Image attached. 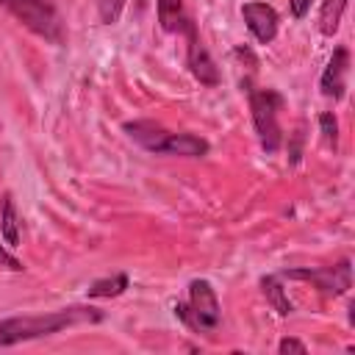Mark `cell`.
I'll list each match as a JSON object with an SVG mask.
<instances>
[{"instance_id":"6da1fadb","label":"cell","mask_w":355,"mask_h":355,"mask_svg":"<svg viewBox=\"0 0 355 355\" xmlns=\"http://www.w3.org/2000/svg\"><path fill=\"white\" fill-rule=\"evenodd\" d=\"M100 319H103V311L92 308V305H72V308H61V311H50V313L0 319V349L42 338V336H53V333H61L75 324H86V322L94 324Z\"/></svg>"},{"instance_id":"7a4b0ae2","label":"cell","mask_w":355,"mask_h":355,"mask_svg":"<svg viewBox=\"0 0 355 355\" xmlns=\"http://www.w3.org/2000/svg\"><path fill=\"white\" fill-rule=\"evenodd\" d=\"M158 22L166 33H175V36H183L186 39V64H189V72L202 83V86H219V69L214 64V58L208 55L202 39H200V31H197V22L189 17L183 0H158Z\"/></svg>"},{"instance_id":"3957f363","label":"cell","mask_w":355,"mask_h":355,"mask_svg":"<svg viewBox=\"0 0 355 355\" xmlns=\"http://www.w3.org/2000/svg\"><path fill=\"white\" fill-rule=\"evenodd\" d=\"M122 130L130 141L153 155H178V158H202L208 155V141L194 133H175L153 119H133L125 122Z\"/></svg>"},{"instance_id":"277c9868","label":"cell","mask_w":355,"mask_h":355,"mask_svg":"<svg viewBox=\"0 0 355 355\" xmlns=\"http://www.w3.org/2000/svg\"><path fill=\"white\" fill-rule=\"evenodd\" d=\"M250 94V111H252V125L258 133V141L266 155H275L283 144V130H280V111L286 108V97L277 89H247Z\"/></svg>"},{"instance_id":"5b68a950","label":"cell","mask_w":355,"mask_h":355,"mask_svg":"<svg viewBox=\"0 0 355 355\" xmlns=\"http://www.w3.org/2000/svg\"><path fill=\"white\" fill-rule=\"evenodd\" d=\"M175 316L194 333L211 336L222 322V305L208 280H191L189 297L175 305Z\"/></svg>"},{"instance_id":"8992f818","label":"cell","mask_w":355,"mask_h":355,"mask_svg":"<svg viewBox=\"0 0 355 355\" xmlns=\"http://www.w3.org/2000/svg\"><path fill=\"white\" fill-rule=\"evenodd\" d=\"M0 6L8 8L36 36H42L53 44L64 42V25H61L55 0H0Z\"/></svg>"},{"instance_id":"52a82bcc","label":"cell","mask_w":355,"mask_h":355,"mask_svg":"<svg viewBox=\"0 0 355 355\" xmlns=\"http://www.w3.org/2000/svg\"><path fill=\"white\" fill-rule=\"evenodd\" d=\"M280 277L308 280L322 294L338 297V294H347L352 288V263H349V258H344L336 266H322V269H286V272H280Z\"/></svg>"},{"instance_id":"ba28073f","label":"cell","mask_w":355,"mask_h":355,"mask_svg":"<svg viewBox=\"0 0 355 355\" xmlns=\"http://www.w3.org/2000/svg\"><path fill=\"white\" fill-rule=\"evenodd\" d=\"M241 17H244V22H247L250 33H252L261 44L275 42V36H277V25H280V17H277V11H275L269 3H258V0L244 3V6H241Z\"/></svg>"},{"instance_id":"9c48e42d","label":"cell","mask_w":355,"mask_h":355,"mask_svg":"<svg viewBox=\"0 0 355 355\" xmlns=\"http://www.w3.org/2000/svg\"><path fill=\"white\" fill-rule=\"evenodd\" d=\"M347 72H349V50L347 47H336L324 72H322V94L324 97H333V100H341L344 92H347Z\"/></svg>"},{"instance_id":"30bf717a","label":"cell","mask_w":355,"mask_h":355,"mask_svg":"<svg viewBox=\"0 0 355 355\" xmlns=\"http://www.w3.org/2000/svg\"><path fill=\"white\" fill-rule=\"evenodd\" d=\"M0 230L8 247H19V214L14 205V197L6 194L3 197V211H0Z\"/></svg>"},{"instance_id":"8fae6325","label":"cell","mask_w":355,"mask_h":355,"mask_svg":"<svg viewBox=\"0 0 355 355\" xmlns=\"http://www.w3.org/2000/svg\"><path fill=\"white\" fill-rule=\"evenodd\" d=\"M344 8H347V0H322V8H319V31H322V36H333L338 31Z\"/></svg>"},{"instance_id":"7c38bea8","label":"cell","mask_w":355,"mask_h":355,"mask_svg":"<svg viewBox=\"0 0 355 355\" xmlns=\"http://www.w3.org/2000/svg\"><path fill=\"white\" fill-rule=\"evenodd\" d=\"M261 288H263V297L269 300V305H272L280 316H288V313H291V302H288V297L283 294L280 277H275V275L261 277Z\"/></svg>"},{"instance_id":"4fadbf2b","label":"cell","mask_w":355,"mask_h":355,"mask_svg":"<svg viewBox=\"0 0 355 355\" xmlns=\"http://www.w3.org/2000/svg\"><path fill=\"white\" fill-rule=\"evenodd\" d=\"M128 288V275H111L103 280H94L89 286V297L94 300H105V297H119Z\"/></svg>"},{"instance_id":"5bb4252c","label":"cell","mask_w":355,"mask_h":355,"mask_svg":"<svg viewBox=\"0 0 355 355\" xmlns=\"http://www.w3.org/2000/svg\"><path fill=\"white\" fill-rule=\"evenodd\" d=\"M122 8H125V0H97V14L103 25H114L122 17Z\"/></svg>"},{"instance_id":"9a60e30c","label":"cell","mask_w":355,"mask_h":355,"mask_svg":"<svg viewBox=\"0 0 355 355\" xmlns=\"http://www.w3.org/2000/svg\"><path fill=\"white\" fill-rule=\"evenodd\" d=\"M319 128H322V136H324L327 147L336 150V144H338V122H336V116H333L330 111L319 114Z\"/></svg>"},{"instance_id":"2e32d148","label":"cell","mask_w":355,"mask_h":355,"mask_svg":"<svg viewBox=\"0 0 355 355\" xmlns=\"http://www.w3.org/2000/svg\"><path fill=\"white\" fill-rule=\"evenodd\" d=\"M277 352H283V355H286V352H300V355H305L308 347H305L300 338H283V341L277 344Z\"/></svg>"},{"instance_id":"e0dca14e","label":"cell","mask_w":355,"mask_h":355,"mask_svg":"<svg viewBox=\"0 0 355 355\" xmlns=\"http://www.w3.org/2000/svg\"><path fill=\"white\" fill-rule=\"evenodd\" d=\"M0 269H8V272H22L25 266H22V261H17L8 250H3L0 247Z\"/></svg>"},{"instance_id":"ac0fdd59","label":"cell","mask_w":355,"mask_h":355,"mask_svg":"<svg viewBox=\"0 0 355 355\" xmlns=\"http://www.w3.org/2000/svg\"><path fill=\"white\" fill-rule=\"evenodd\" d=\"M311 3L313 0H288V6H291V14H294V19H302L308 11H311Z\"/></svg>"}]
</instances>
